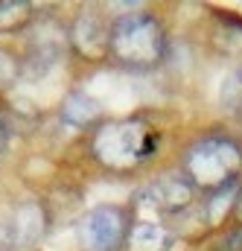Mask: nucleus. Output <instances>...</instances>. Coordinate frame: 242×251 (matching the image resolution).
Instances as JSON below:
<instances>
[{"mask_svg":"<svg viewBox=\"0 0 242 251\" xmlns=\"http://www.w3.org/2000/svg\"><path fill=\"white\" fill-rule=\"evenodd\" d=\"M161 146V131L143 114L111 117L91 128V155L102 170L131 173L155 158Z\"/></svg>","mask_w":242,"mask_h":251,"instance_id":"obj_1","label":"nucleus"},{"mask_svg":"<svg viewBox=\"0 0 242 251\" xmlns=\"http://www.w3.org/2000/svg\"><path fill=\"white\" fill-rule=\"evenodd\" d=\"M181 173L204 196L225 184H234L242 178V143L234 134L207 131L184 149Z\"/></svg>","mask_w":242,"mask_h":251,"instance_id":"obj_2","label":"nucleus"},{"mask_svg":"<svg viewBox=\"0 0 242 251\" xmlns=\"http://www.w3.org/2000/svg\"><path fill=\"white\" fill-rule=\"evenodd\" d=\"M108 56L125 70H152L167 56V26L158 15L134 9L111 21Z\"/></svg>","mask_w":242,"mask_h":251,"instance_id":"obj_3","label":"nucleus"},{"mask_svg":"<svg viewBox=\"0 0 242 251\" xmlns=\"http://www.w3.org/2000/svg\"><path fill=\"white\" fill-rule=\"evenodd\" d=\"M67 26L50 12H38L32 24L26 26V56H24V73H50L61 62L67 50Z\"/></svg>","mask_w":242,"mask_h":251,"instance_id":"obj_4","label":"nucleus"},{"mask_svg":"<svg viewBox=\"0 0 242 251\" xmlns=\"http://www.w3.org/2000/svg\"><path fill=\"white\" fill-rule=\"evenodd\" d=\"M131 228V213L117 204H99L79 219V249L82 251H125Z\"/></svg>","mask_w":242,"mask_h":251,"instance_id":"obj_5","label":"nucleus"},{"mask_svg":"<svg viewBox=\"0 0 242 251\" xmlns=\"http://www.w3.org/2000/svg\"><path fill=\"white\" fill-rule=\"evenodd\" d=\"M195 193L198 190L187 181V176L181 170H175V173H164L155 181H149L134 196V204H137V210H149L152 219L181 216L195 204Z\"/></svg>","mask_w":242,"mask_h":251,"instance_id":"obj_6","label":"nucleus"},{"mask_svg":"<svg viewBox=\"0 0 242 251\" xmlns=\"http://www.w3.org/2000/svg\"><path fill=\"white\" fill-rule=\"evenodd\" d=\"M111 41V21L97 6H82L73 21L67 24V44L85 62H99L108 56Z\"/></svg>","mask_w":242,"mask_h":251,"instance_id":"obj_7","label":"nucleus"},{"mask_svg":"<svg viewBox=\"0 0 242 251\" xmlns=\"http://www.w3.org/2000/svg\"><path fill=\"white\" fill-rule=\"evenodd\" d=\"M6 222H9V231H12V240H15V249L18 251L35 249V246L44 240L47 225H50L47 210H44L38 201H21V204L6 216Z\"/></svg>","mask_w":242,"mask_h":251,"instance_id":"obj_8","label":"nucleus"},{"mask_svg":"<svg viewBox=\"0 0 242 251\" xmlns=\"http://www.w3.org/2000/svg\"><path fill=\"white\" fill-rule=\"evenodd\" d=\"M172 231L164 225V219L152 216H137L131 219L125 251H169L172 249Z\"/></svg>","mask_w":242,"mask_h":251,"instance_id":"obj_9","label":"nucleus"},{"mask_svg":"<svg viewBox=\"0 0 242 251\" xmlns=\"http://www.w3.org/2000/svg\"><path fill=\"white\" fill-rule=\"evenodd\" d=\"M61 123L73 126V128H97L102 123V105L91 94L73 91L61 102Z\"/></svg>","mask_w":242,"mask_h":251,"instance_id":"obj_10","label":"nucleus"},{"mask_svg":"<svg viewBox=\"0 0 242 251\" xmlns=\"http://www.w3.org/2000/svg\"><path fill=\"white\" fill-rule=\"evenodd\" d=\"M35 15L32 3H0V32H24Z\"/></svg>","mask_w":242,"mask_h":251,"instance_id":"obj_11","label":"nucleus"},{"mask_svg":"<svg viewBox=\"0 0 242 251\" xmlns=\"http://www.w3.org/2000/svg\"><path fill=\"white\" fill-rule=\"evenodd\" d=\"M21 76H24V59L6 47H0V94L12 91Z\"/></svg>","mask_w":242,"mask_h":251,"instance_id":"obj_12","label":"nucleus"},{"mask_svg":"<svg viewBox=\"0 0 242 251\" xmlns=\"http://www.w3.org/2000/svg\"><path fill=\"white\" fill-rule=\"evenodd\" d=\"M216 251H242V225L237 222L234 228L222 231L216 240Z\"/></svg>","mask_w":242,"mask_h":251,"instance_id":"obj_13","label":"nucleus"},{"mask_svg":"<svg viewBox=\"0 0 242 251\" xmlns=\"http://www.w3.org/2000/svg\"><path fill=\"white\" fill-rule=\"evenodd\" d=\"M0 251H18L15 249V240H12V231H9V222L0 219Z\"/></svg>","mask_w":242,"mask_h":251,"instance_id":"obj_14","label":"nucleus"},{"mask_svg":"<svg viewBox=\"0 0 242 251\" xmlns=\"http://www.w3.org/2000/svg\"><path fill=\"white\" fill-rule=\"evenodd\" d=\"M6 143H9V123L0 117V155H3V149H6Z\"/></svg>","mask_w":242,"mask_h":251,"instance_id":"obj_15","label":"nucleus"},{"mask_svg":"<svg viewBox=\"0 0 242 251\" xmlns=\"http://www.w3.org/2000/svg\"><path fill=\"white\" fill-rule=\"evenodd\" d=\"M234 216H237V222L242 225V190H240V199H237V207H234Z\"/></svg>","mask_w":242,"mask_h":251,"instance_id":"obj_16","label":"nucleus"},{"mask_svg":"<svg viewBox=\"0 0 242 251\" xmlns=\"http://www.w3.org/2000/svg\"><path fill=\"white\" fill-rule=\"evenodd\" d=\"M237 82H240V85H242V67H240V76H237Z\"/></svg>","mask_w":242,"mask_h":251,"instance_id":"obj_17","label":"nucleus"}]
</instances>
